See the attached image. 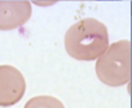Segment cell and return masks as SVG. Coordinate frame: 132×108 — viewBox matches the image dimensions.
<instances>
[{"label":"cell","mask_w":132,"mask_h":108,"mask_svg":"<svg viewBox=\"0 0 132 108\" xmlns=\"http://www.w3.org/2000/svg\"><path fill=\"white\" fill-rule=\"evenodd\" d=\"M65 49L79 61H95L110 46L105 24L87 17L71 25L65 33Z\"/></svg>","instance_id":"obj_1"},{"label":"cell","mask_w":132,"mask_h":108,"mask_svg":"<svg viewBox=\"0 0 132 108\" xmlns=\"http://www.w3.org/2000/svg\"><path fill=\"white\" fill-rule=\"evenodd\" d=\"M132 69V47L128 39L111 43L96 60L95 70L101 83L120 87L129 82Z\"/></svg>","instance_id":"obj_2"},{"label":"cell","mask_w":132,"mask_h":108,"mask_svg":"<svg viewBox=\"0 0 132 108\" xmlns=\"http://www.w3.org/2000/svg\"><path fill=\"white\" fill-rule=\"evenodd\" d=\"M34 4H36V5H42V7H45V5H52V4H54V2H47V3H42V2H34Z\"/></svg>","instance_id":"obj_6"},{"label":"cell","mask_w":132,"mask_h":108,"mask_svg":"<svg viewBox=\"0 0 132 108\" xmlns=\"http://www.w3.org/2000/svg\"><path fill=\"white\" fill-rule=\"evenodd\" d=\"M32 15L27 0H0V31H11L23 26Z\"/></svg>","instance_id":"obj_4"},{"label":"cell","mask_w":132,"mask_h":108,"mask_svg":"<svg viewBox=\"0 0 132 108\" xmlns=\"http://www.w3.org/2000/svg\"><path fill=\"white\" fill-rule=\"evenodd\" d=\"M23 108H65L63 103L51 95H38L29 99Z\"/></svg>","instance_id":"obj_5"},{"label":"cell","mask_w":132,"mask_h":108,"mask_svg":"<svg viewBox=\"0 0 132 108\" xmlns=\"http://www.w3.org/2000/svg\"><path fill=\"white\" fill-rule=\"evenodd\" d=\"M26 92L23 74L12 65H0V107L17 104Z\"/></svg>","instance_id":"obj_3"}]
</instances>
